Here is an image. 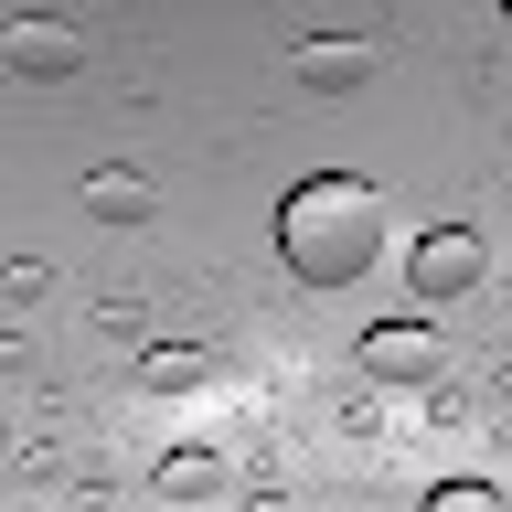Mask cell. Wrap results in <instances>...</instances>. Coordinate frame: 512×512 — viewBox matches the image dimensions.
<instances>
[{"label":"cell","mask_w":512,"mask_h":512,"mask_svg":"<svg viewBox=\"0 0 512 512\" xmlns=\"http://www.w3.org/2000/svg\"><path fill=\"white\" fill-rule=\"evenodd\" d=\"M278 256H288L310 288H352V278L384 256V192L352 182V171L299 182V192L278 203Z\"/></svg>","instance_id":"cell-1"},{"label":"cell","mask_w":512,"mask_h":512,"mask_svg":"<svg viewBox=\"0 0 512 512\" xmlns=\"http://www.w3.org/2000/svg\"><path fill=\"white\" fill-rule=\"evenodd\" d=\"M406 278H416V299H470V288L491 278V246H480L470 224H438V235L406 256Z\"/></svg>","instance_id":"cell-2"},{"label":"cell","mask_w":512,"mask_h":512,"mask_svg":"<svg viewBox=\"0 0 512 512\" xmlns=\"http://www.w3.org/2000/svg\"><path fill=\"white\" fill-rule=\"evenodd\" d=\"M363 363H374L384 384H438L448 342L427 331V320H374V331H363Z\"/></svg>","instance_id":"cell-3"},{"label":"cell","mask_w":512,"mask_h":512,"mask_svg":"<svg viewBox=\"0 0 512 512\" xmlns=\"http://www.w3.org/2000/svg\"><path fill=\"white\" fill-rule=\"evenodd\" d=\"M0 64H11V75H75V64H86V32H64V22H11V32H0Z\"/></svg>","instance_id":"cell-4"},{"label":"cell","mask_w":512,"mask_h":512,"mask_svg":"<svg viewBox=\"0 0 512 512\" xmlns=\"http://www.w3.org/2000/svg\"><path fill=\"white\" fill-rule=\"evenodd\" d=\"M160 502H235V459H214V448H171L160 459Z\"/></svg>","instance_id":"cell-5"},{"label":"cell","mask_w":512,"mask_h":512,"mask_svg":"<svg viewBox=\"0 0 512 512\" xmlns=\"http://www.w3.org/2000/svg\"><path fill=\"white\" fill-rule=\"evenodd\" d=\"M299 75H310V86H363V75H374V43H363V32H320V43H299Z\"/></svg>","instance_id":"cell-6"},{"label":"cell","mask_w":512,"mask_h":512,"mask_svg":"<svg viewBox=\"0 0 512 512\" xmlns=\"http://www.w3.org/2000/svg\"><path fill=\"white\" fill-rule=\"evenodd\" d=\"M86 214H96V224H150L160 192L139 182V171H96V182H86Z\"/></svg>","instance_id":"cell-7"},{"label":"cell","mask_w":512,"mask_h":512,"mask_svg":"<svg viewBox=\"0 0 512 512\" xmlns=\"http://www.w3.org/2000/svg\"><path fill=\"white\" fill-rule=\"evenodd\" d=\"M203 374H214V352H203V342H160V352H139V384H150V395H192Z\"/></svg>","instance_id":"cell-8"},{"label":"cell","mask_w":512,"mask_h":512,"mask_svg":"<svg viewBox=\"0 0 512 512\" xmlns=\"http://www.w3.org/2000/svg\"><path fill=\"white\" fill-rule=\"evenodd\" d=\"M491 502H502L491 480H448V491H438V512H491Z\"/></svg>","instance_id":"cell-9"}]
</instances>
